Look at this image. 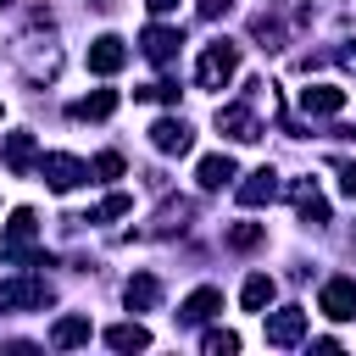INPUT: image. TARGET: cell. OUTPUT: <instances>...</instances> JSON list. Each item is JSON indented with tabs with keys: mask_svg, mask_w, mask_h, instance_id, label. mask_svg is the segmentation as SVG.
Instances as JSON below:
<instances>
[{
	"mask_svg": "<svg viewBox=\"0 0 356 356\" xmlns=\"http://www.w3.org/2000/svg\"><path fill=\"white\" fill-rule=\"evenodd\" d=\"M234 72H239V44L234 39H211L200 50V61H195V83L200 89H222Z\"/></svg>",
	"mask_w": 356,
	"mask_h": 356,
	"instance_id": "1",
	"label": "cell"
},
{
	"mask_svg": "<svg viewBox=\"0 0 356 356\" xmlns=\"http://www.w3.org/2000/svg\"><path fill=\"white\" fill-rule=\"evenodd\" d=\"M33 234H39L33 206H17L11 222H6V239H0V256L6 261H44V256H33Z\"/></svg>",
	"mask_w": 356,
	"mask_h": 356,
	"instance_id": "2",
	"label": "cell"
},
{
	"mask_svg": "<svg viewBox=\"0 0 356 356\" xmlns=\"http://www.w3.org/2000/svg\"><path fill=\"white\" fill-rule=\"evenodd\" d=\"M261 317H267V323H261L267 345L289 350V345H300V339H306V312H300V306H284V312H261Z\"/></svg>",
	"mask_w": 356,
	"mask_h": 356,
	"instance_id": "3",
	"label": "cell"
},
{
	"mask_svg": "<svg viewBox=\"0 0 356 356\" xmlns=\"http://www.w3.org/2000/svg\"><path fill=\"white\" fill-rule=\"evenodd\" d=\"M39 172H44V184H50L56 195H67V189H78V184L89 178V167H83L78 156H61V150H50V156H39Z\"/></svg>",
	"mask_w": 356,
	"mask_h": 356,
	"instance_id": "4",
	"label": "cell"
},
{
	"mask_svg": "<svg viewBox=\"0 0 356 356\" xmlns=\"http://www.w3.org/2000/svg\"><path fill=\"white\" fill-rule=\"evenodd\" d=\"M50 300V284L44 278H6L0 284V312H33Z\"/></svg>",
	"mask_w": 356,
	"mask_h": 356,
	"instance_id": "5",
	"label": "cell"
},
{
	"mask_svg": "<svg viewBox=\"0 0 356 356\" xmlns=\"http://www.w3.org/2000/svg\"><path fill=\"white\" fill-rule=\"evenodd\" d=\"M317 306H323V317H334V323H350L356 317V278H328L323 284V295H317Z\"/></svg>",
	"mask_w": 356,
	"mask_h": 356,
	"instance_id": "6",
	"label": "cell"
},
{
	"mask_svg": "<svg viewBox=\"0 0 356 356\" xmlns=\"http://www.w3.org/2000/svg\"><path fill=\"white\" fill-rule=\"evenodd\" d=\"M122 67H128V44H122L117 33H100V39L89 44V72L111 78V72H122Z\"/></svg>",
	"mask_w": 356,
	"mask_h": 356,
	"instance_id": "7",
	"label": "cell"
},
{
	"mask_svg": "<svg viewBox=\"0 0 356 356\" xmlns=\"http://www.w3.org/2000/svg\"><path fill=\"white\" fill-rule=\"evenodd\" d=\"M150 145H156L161 156H184V150L195 145V128H189L184 117H161V122L150 128Z\"/></svg>",
	"mask_w": 356,
	"mask_h": 356,
	"instance_id": "8",
	"label": "cell"
},
{
	"mask_svg": "<svg viewBox=\"0 0 356 356\" xmlns=\"http://www.w3.org/2000/svg\"><path fill=\"white\" fill-rule=\"evenodd\" d=\"M217 134L228 139H261V122L250 106H217Z\"/></svg>",
	"mask_w": 356,
	"mask_h": 356,
	"instance_id": "9",
	"label": "cell"
},
{
	"mask_svg": "<svg viewBox=\"0 0 356 356\" xmlns=\"http://www.w3.org/2000/svg\"><path fill=\"white\" fill-rule=\"evenodd\" d=\"M139 44H145V56H150L156 67H167V61L178 56L184 33H178V28H145V33H139Z\"/></svg>",
	"mask_w": 356,
	"mask_h": 356,
	"instance_id": "10",
	"label": "cell"
},
{
	"mask_svg": "<svg viewBox=\"0 0 356 356\" xmlns=\"http://www.w3.org/2000/svg\"><path fill=\"white\" fill-rule=\"evenodd\" d=\"M345 106V89H334V83H312V89H300V111L306 117H334Z\"/></svg>",
	"mask_w": 356,
	"mask_h": 356,
	"instance_id": "11",
	"label": "cell"
},
{
	"mask_svg": "<svg viewBox=\"0 0 356 356\" xmlns=\"http://www.w3.org/2000/svg\"><path fill=\"white\" fill-rule=\"evenodd\" d=\"M267 200H278V172H273V167H256V172L239 184V206H267Z\"/></svg>",
	"mask_w": 356,
	"mask_h": 356,
	"instance_id": "12",
	"label": "cell"
},
{
	"mask_svg": "<svg viewBox=\"0 0 356 356\" xmlns=\"http://www.w3.org/2000/svg\"><path fill=\"white\" fill-rule=\"evenodd\" d=\"M122 300H128V312H156V300H161L156 273H134V278L122 284Z\"/></svg>",
	"mask_w": 356,
	"mask_h": 356,
	"instance_id": "13",
	"label": "cell"
},
{
	"mask_svg": "<svg viewBox=\"0 0 356 356\" xmlns=\"http://www.w3.org/2000/svg\"><path fill=\"white\" fill-rule=\"evenodd\" d=\"M117 111V89H95V95H83V100H72V117L78 122H106Z\"/></svg>",
	"mask_w": 356,
	"mask_h": 356,
	"instance_id": "14",
	"label": "cell"
},
{
	"mask_svg": "<svg viewBox=\"0 0 356 356\" xmlns=\"http://www.w3.org/2000/svg\"><path fill=\"white\" fill-rule=\"evenodd\" d=\"M6 167L22 178L39 167V150H33V134H6Z\"/></svg>",
	"mask_w": 356,
	"mask_h": 356,
	"instance_id": "15",
	"label": "cell"
},
{
	"mask_svg": "<svg viewBox=\"0 0 356 356\" xmlns=\"http://www.w3.org/2000/svg\"><path fill=\"white\" fill-rule=\"evenodd\" d=\"M295 211H300V222L323 228V222H328V200H323V189H317V184H295Z\"/></svg>",
	"mask_w": 356,
	"mask_h": 356,
	"instance_id": "16",
	"label": "cell"
},
{
	"mask_svg": "<svg viewBox=\"0 0 356 356\" xmlns=\"http://www.w3.org/2000/svg\"><path fill=\"white\" fill-rule=\"evenodd\" d=\"M195 178H200V189H222L228 178H239V167H234V156H200Z\"/></svg>",
	"mask_w": 356,
	"mask_h": 356,
	"instance_id": "17",
	"label": "cell"
},
{
	"mask_svg": "<svg viewBox=\"0 0 356 356\" xmlns=\"http://www.w3.org/2000/svg\"><path fill=\"white\" fill-rule=\"evenodd\" d=\"M273 295H278V284H273L267 273H250V278H245V289H239V306H245V312H267V306H273Z\"/></svg>",
	"mask_w": 356,
	"mask_h": 356,
	"instance_id": "18",
	"label": "cell"
},
{
	"mask_svg": "<svg viewBox=\"0 0 356 356\" xmlns=\"http://www.w3.org/2000/svg\"><path fill=\"white\" fill-rule=\"evenodd\" d=\"M211 312H222V289H211V284H206V289H195V295L178 306V317H184V323H206Z\"/></svg>",
	"mask_w": 356,
	"mask_h": 356,
	"instance_id": "19",
	"label": "cell"
},
{
	"mask_svg": "<svg viewBox=\"0 0 356 356\" xmlns=\"http://www.w3.org/2000/svg\"><path fill=\"white\" fill-rule=\"evenodd\" d=\"M89 334H95V328H89V317H78V312H72V317H61V323L50 328V345H56V350H72V345H89Z\"/></svg>",
	"mask_w": 356,
	"mask_h": 356,
	"instance_id": "20",
	"label": "cell"
},
{
	"mask_svg": "<svg viewBox=\"0 0 356 356\" xmlns=\"http://www.w3.org/2000/svg\"><path fill=\"white\" fill-rule=\"evenodd\" d=\"M106 345H111V350H145V345H150V328H145V323H111V328H106Z\"/></svg>",
	"mask_w": 356,
	"mask_h": 356,
	"instance_id": "21",
	"label": "cell"
},
{
	"mask_svg": "<svg viewBox=\"0 0 356 356\" xmlns=\"http://www.w3.org/2000/svg\"><path fill=\"white\" fill-rule=\"evenodd\" d=\"M128 206H134V200H128V195H106V200H100V206H95V211H89V217H78V222H111V217H122V211H128Z\"/></svg>",
	"mask_w": 356,
	"mask_h": 356,
	"instance_id": "22",
	"label": "cell"
},
{
	"mask_svg": "<svg viewBox=\"0 0 356 356\" xmlns=\"http://www.w3.org/2000/svg\"><path fill=\"white\" fill-rule=\"evenodd\" d=\"M200 345H206V356H228V350H239V334L234 328H206Z\"/></svg>",
	"mask_w": 356,
	"mask_h": 356,
	"instance_id": "23",
	"label": "cell"
},
{
	"mask_svg": "<svg viewBox=\"0 0 356 356\" xmlns=\"http://www.w3.org/2000/svg\"><path fill=\"white\" fill-rule=\"evenodd\" d=\"M228 245H234V250H256V245H261V222H234V228H228Z\"/></svg>",
	"mask_w": 356,
	"mask_h": 356,
	"instance_id": "24",
	"label": "cell"
},
{
	"mask_svg": "<svg viewBox=\"0 0 356 356\" xmlns=\"http://www.w3.org/2000/svg\"><path fill=\"white\" fill-rule=\"evenodd\" d=\"M89 172H95V178H122V156H117V150H100Z\"/></svg>",
	"mask_w": 356,
	"mask_h": 356,
	"instance_id": "25",
	"label": "cell"
},
{
	"mask_svg": "<svg viewBox=\"0 0 356 356\" xmlns=\"http://www.w3.org/2000/svg\"><path fill=\"white\" fill-rule=\"evenodd\" d=\"M139 95H145V100H178V83H145Z\"/></svg>",
	"mask_w": 356,
	"mask_h": 356,
	"instance_id": "26",
	"label": "cell"
},
{
	"mask_svg": "<svg viewBox=\"0 0 356 356\" xmlns=\"http://www.w3.org/2000/svg\"><path fill=\"white\" fill-rule=\"evenodd\" d=\"M339 189L356 200V161H345V167H339Z\"/></svg>",
	"mask_w": 356,
	"mask_h": 356,
	"instance_id": "27",
	"label": "cell"
},
{
	"mask_svg": "<svg viewBox=\"0 0 356 356\" xmlns=\"http://www.w3.org/2000/svg\"><path fill=\"white\" fill-rule=\"evenodd\" d=\"M228 11V0H200V17H222Z\"/></svg>",
	"mask_w": 356,
	"mask_h": 356,
	"instance_id": "28",
	"label": "cell"
},
{
	"mask_svg": "<svg viewBox=\"0 0 356 356\" xmlns=\"http://www.w3.org/2000/svg\"><path fill=\"white\" fill-rule=\"evenodd\" d=\"M145 6H150L156 17H167V11H178V0H145Z\"/></svg>",
	"mask_w": 356,
	"mask_h": 356,
	"instance_id": "29",
	"label": "cell"
},
{
	"mask_svg": "<svg viewBox=\"0 0 356 356\" xmlns=\"http://www.w3.org/2000/svg\"><path fill=\"white\" fill-rule=\"evenodd\" d=\"M89 6H100V11H106V6H111V0H89Z\"/></svg>",
	"mask_w": 356,
	"mask_h": 356,
	"instance_id": "30",
	"label": "cell"
},
{
	"mask_svg": "<svg viewBox=\"0 0 356 356\" xmlns=\"http://www.w3.org/2000/svg\"><path fill=\"white\" fill-rule=\"evenodd\" d=\"M0 6H11V0H0Z\"/></svg>",
	"mask_w": 356,
	"mask_h": 356,
	"instance_id": "31",
	"label": "cell"
}]
</instances>
